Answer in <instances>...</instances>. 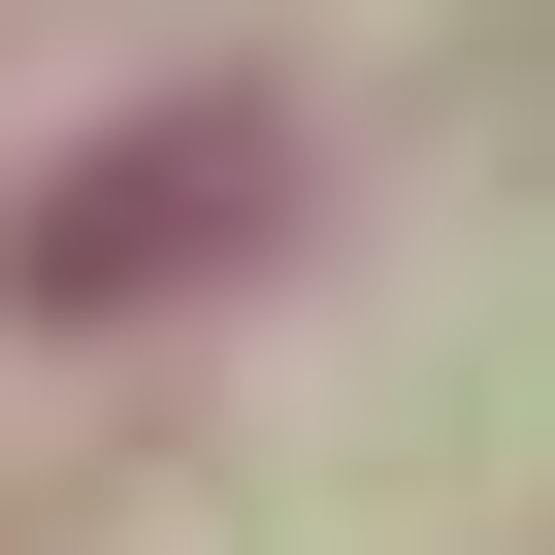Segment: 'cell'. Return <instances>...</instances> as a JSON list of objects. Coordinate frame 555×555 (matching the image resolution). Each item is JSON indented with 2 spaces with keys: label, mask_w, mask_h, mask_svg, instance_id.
Returning a JSON list of instances; mask_svg holds the SVG:
<instances>
[{
  "label": "cell",
  "mask_w": 555,
  "mask_h": 555,
  "mask_svg": "<svg viewBox=\"0 0 555 555\" xmlns=\"http://www.w3.org/2000/svg\"><path fill=\"white\" fill-rule=\"evenodd\" d=\"M261 196V131H164V164H99L66 229H34V295H99V261H164V229H229Z\"/></svg>",
  "instance_id": "6da1fadb"
}]
</instances>
